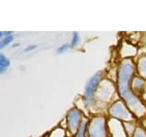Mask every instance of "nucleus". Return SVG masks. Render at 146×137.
I'll return each instance as SVG.
<instances>
[{
  "instance_id": "nucleus-9",
  "label": "nucleus",
  "mask_w": 146,
  "mask_h": 137,
  "mask_svg": "<svg viewBox=\"0 0 146 137\" xmlns=\"http://www.w3.org/2000/svg\"><path fill=\"white\" fill-rule=\"evenodd\" d=\"M87 122H81V125L80 127L79 131L77 132V135L76 137H85V131L87 129Z\"/></svg>"
},
{
  "instance_id": "nucleus-10",
  "label": "nucleus",
  "mask_w": 146,
  "mask_h": 137,
  "mask_svg": "<svg viewBox=\"0 0 146 137\" xmlns=\"http://www.w3.org/2000/svg\"><path fill=\"white\" fill-rule=\"evenodd\" d=\"M12 39H13V37H12V36H9V35L7 36L6 38L3 39L1 40V44H0V45H1V48H4L5 46H7V44L10 43L11 41H12Z\"/></svg>"
},
{
  "instance_id": "nucleus-1",
  "label": "nucleus",
  "mask_w": 146,
  "mask_h": 137,
  "mask_svg": "<svg viewBox=\"0 0 146 137\" xmlns=\"http://www.w3.org/2000/svg\"><path fill=\"white\" fill-rule=\"evenodd\" d=\"M134 66L131 61H123L121 66L119 70V78H118V86L119 90H120L121 96L125 100L127 105L132 111L136 112V109H143V105L141 103L138 98L131 92L129 89V82L131 80V78L133 74Z\"/></svg>"
},
{
  "instance_id": "nucleus-6",
  "label": "nucleus",
  "mask_w": 146,
  "mask_h": 137,
  "mask_svg": "<svg viewBox=\"0 0 146 137\" xmlns=\"http://www.w3.org/2000/svg\"><path fill=\"white\" fill-rule=\"evenodd\" d=\"M9 64H10V62H9V59L5 57L3 54L0 55V68H1V72L2 73L6 70V68H7V67L9 66Z\"/></svg>"
},
{
  "instance_id": "nucleus-11",
  "label": "nucleus",
  "mask_w": 146,
  "mask_h": 137,
  "mask_svg": "<svg viewBox=\"0 0 146 137\" xmlns=\"http://www.w3.org/2000/svg\"><path fill=\"white\" fill-rule=\"evenodd\" d=\"M132 137H146L145 132L141 129V128H138V129H136L134 134Z\"/></svg>"
},
{
  "instance_id": "nucleus-4",
  "label": "nucleus",
  "mask_w": 146,
  "mask_h": 137,
  "mask_svg": "<svg viewBox=\"0 0 146 137\" xmlns=\"http://www.w3.org/2000/svg\"><path fill=\"white\" fill-rule=\"evenodd\" d=\"M110 113L112 116L121 119V120H130L131 118H132V115H131L121 102H118L113 104L110 109Z\"/></svg>"
},
{
  "instance_id": "nucleus-5",
  "label": "nucleus",
  "mask_w": 146,
  "mask_h": 137,
  "mask_svg": "<svg viewBox=\"0 0 146 137\" xmlns=\"http://www.w3.org/2000/svg\"><path fill=\"white\" fill-rule=\"evenodd\" d=\"M100 80V72H98V73H96L88 82V84L86 86V90H85V97L87 100H90L92 97L96 88L98 87Z\"/></svg>"
},
{
  "instance_id": "nucleus-13",
  "label": "nucleus",
  "mask_w": 146,
  "mask_h": 137,
  "mask_svg": "<svg viewBox=\"0 0 146 137\" xmlns=\"http://www.w3.org/2000/svg\"><path fill=\"white\" fill-rule=\"evenodd\" d=\"M68 47L70 48V45L68 46H67V45H63L62 47H60L58 49V52H59V53H61V52H63V51H65V50L68 49Z\"/></svg>"
},
{
  "instance_id": "nucleus-7",
  "label": "nucleus",
  "mask_w": 146,
  "mask_h": 137,
  "mask_svg": "<svg viewBox=\"0 0 146 137\" xmlns=\"http://www.w3.org/2000/svg\"><path fill=\"white\" fill-rule=\"evenodd\" d=\"M143 84H144L143 80L140 79V78H135L132 80V88L135 90H140L143 87Z\"/></svg>"
},
{
  "instance_id": "nucleus-12",
  "label": "nucleus",
  "mask_w": 146,
  "mask_h": 137,
  "mask_svg": "<svg viewBox=\"0 0 146 137\" xmlns=\"http://www.w3.org/2000/svg\"><path fill=\"white\" fill-rule=\"evenodd\" d=\"M78 42H79V35H78V33H74L73 38H72V41L70 45V48H74Z\"/></svg>"
},
{
  "instance_id": "nucleus-3",
  "label": "nucleus",
  "mask_w": 146,
  "mask_h": 137,
  "mask_svg": "<svg viewBox=\"0 0 146 137\" xmlns=\"http://www.w3.org/2000/svg\"><path fill=\"white\" fill-rule=\"evenodd\" d=\"M68 128L71 132H76L79 131L81 125V114L79 110L71 109L67 116Z\"/></svg>"
},
{
  "instance_id": "nucleus-8",
  "label": "nucleus",
  "mask_w": 146,
  "mask_h": 137,
  "mask_svg": "<svg viewBox=\"0 0 146 137\" xmlns=\"http://www.w3.org/2000/svg\"><path fill=\"white\" fill-rule=\"evenodd\" d=\"M139 71L143 77H146V58L141 59L139 63Z\"/></svg>"
},
{
  "instance_id": "nucleus-2",
  "label": "nucleus",
  "mask_w": 146,
  "mask_h": 137,
  "mask_svg": "<svg viewBox=\"0 0 146 137\" xmlns=\"http://www.w3.org/2000/svg\"><path fill=\"white\" fill-rule=\"evenodd\" d=\"M89 137H106V124L102 117H95L89 123Z\"/></svg>"
}]
</instances>
